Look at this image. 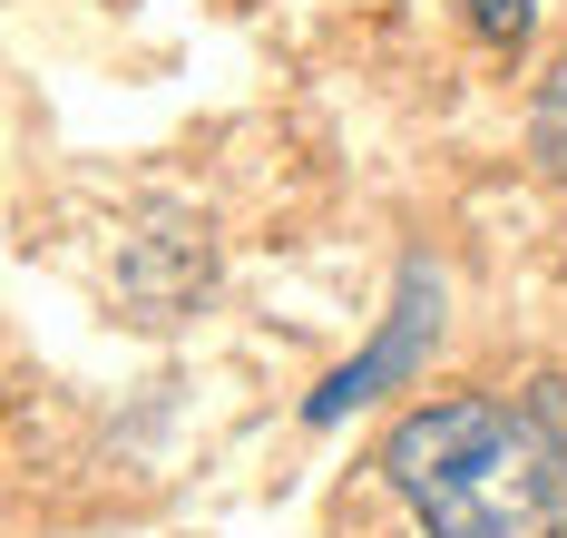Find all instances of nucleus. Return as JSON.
<instances>
[{
    "mask_svg": "<svg viewBox=\"0 0 567 538\" xmlns=\"http://www.w3.org/2000/svg\"><path fill=\"white\" fill-rule=\"evenodd\" d=\"M382 479L421 519V538H558L567 529V461L538 412L489 392H451L392 421Z\"/></svg>",
    "mask_w": 567,
    "mask_h": 538,
    "instance_id": "f257e3e1",
    "label": "nucleus"
},
{
    "mask_svg": "<svg viewBox=\"0 0 567 538\" xmlns=\"http://www.w3.org/2000/svg\"><path fill=\"white\" fill-rule=\"evenodd\" d=\"M441 303H451L441 265H431V255H401V275H392V313H382V333H372L362 353L342 362V372H323V392L303 402V421H313V431H333L342 412H362V402H382L392 382H411V372L431 362V343H441Z\"/></svg>",
    "mask_w": 567,
    "mask_h": 538,
    "instance_id": "f03ea898",
    "label": "nucleus"
},
{
    "mask_svg": "<svg viewBox=\"0 0 567 538\" xmlns=\"http://www.w3.org/2000/svg\"><path fill=\"white\" fill-rule=\"evenodd\" d=\"M528 157H538V177L567 186V60L538 79V99H528Z\"/></svg>",
    "mask_w": 567,
    "mask_h": 538,
    "instance_id": "7ed1b4c3",
    "label": "nucleus"
},
{
    "mask_svg": "<svg viewBox=\"0 0 567 538\" xmlns=\"http://www.w3.org/2000/svg\"><path fill=\"white\" fill-rule=\"evenodd\" d=\"M528 20H538V0H470V30H480L489 50H518Z\"/></svg>",
    "mask_w": 567,
    "mask_h": 538,
    "instance_id": "20e7f679",
    "label": "nucleus"
},
{
    "mask_svg": "<svg viewBox=\"0 0 567 538\" xmlns=\"http://www.w3.org/2000/svg\"><path fill=\"white\" fill-rule=\"evenodd\" d=\"M528 412H538V431L558 441V461H567V372H548V382H528Z\"/></svg>",
    "mask_w": 567,
    "mask_h": 538,
    "instance_id": "39448f33",
    "label": "nucleus"
}]
</instances>
